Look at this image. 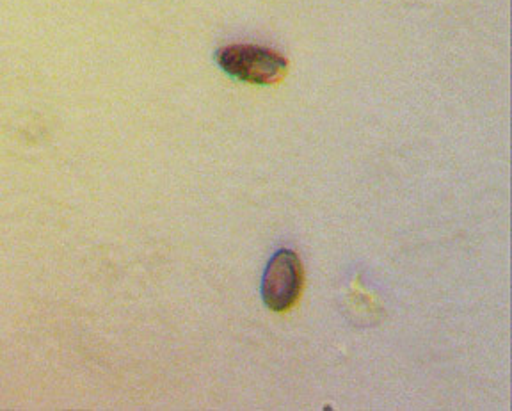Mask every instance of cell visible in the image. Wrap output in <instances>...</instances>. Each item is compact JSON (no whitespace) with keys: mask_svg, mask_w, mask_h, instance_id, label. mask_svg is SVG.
<instances>
[{"mask_svg":"<svg viewBox=\"0 0 512 411\" xmlns=\"http://www.w3.org/2000/svg\"><path fill=\"white\" fill-rule=\"evenodd\" d=\"M217 63L224 72L251 84H274L287 72V59L264 47L232 45L217 52Z\"/></svg>","mask_w":512,"mask_h":411,"instance_id":"6da1fadb","label":"cell"},{"mask_svg":"<svg viewBox=\"0 0 512 411\" xmlns=\"http://www.w3.org/2000/svg\"><path fill=\"white\" fill-rule=\"evenodd\" d=\"M303 289V266L294 251L280 250L265 267L262 298L274 312H285L296 305Z\"/></svg>","mask_w":512,"mask_h":411,"instance_id":"7a4b0ae2","label":"cell"}]
</instances>
